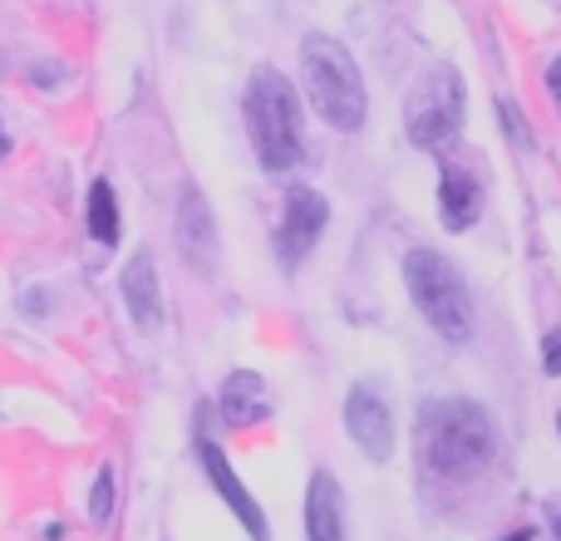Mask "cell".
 Listing matches in <instances>:
<instances>
[{
    "mask_svg": "<svg viewBox=\"0 0 561 541\" xmlns=\"http://www.w3.org/2000/svg\"><path fill=\"white\" fill-rule=\"evenodd\" d=\"M84 227L99 246H114L118 242V203H114V187L108 177H94L84 197Z\"/></svg>",
    "mask_w": 561,
    "mask_h": 541,
    "instance_id": "obj_14",
    "label": "cell"
},
{
    "mask_svg": "<svg viewBox=\"0 0 561 541\" xmlns=\"http://www.w3.org/2000/svg\"><path fill=\"white\" fill-rule=\"evenodd\" d=\"M306 541H345V493L325 468L306 487Z\"/></svg>",
    "mask_w": 561,
    "mask_h": 541,
    "instance_id": "obj_13",
    "label": "cell"
},
{
    "mask_svg": "<svg viewBox=\"0 0 561 541\" xmlns=\"http://www.w3.org/2000/svg\"><path fill=\"white\" fill-rule=\"evenodd\" d=\"M404 128H409V143L414 148H448L463 128V79H458L454 65H428L419 74L414 94L404 104Z\"/></svg>",
    "mask_w": 561,
    "mask_h": 541,
    "instance_id": "obj_5",
    "label": "cell"
},
{
    "mask_svg": "<svg viewBox=\"0 0 561 541\" xmlns=\"http://www.w3.org/2000/svg\"><path fill=\"white\" fill-rule=\"evenodd\" d=\"M493 448H497V424L478 399L463 394L424 399V408H419V463L434 477L463 483V477L483 473L493 463Z\"/></svg>",
    "mask_w": 561,
    "mask_h": 541,
    "instance_id": "obj_1",
    "label": "cell"
},
{
    "mask_svg": "<svg viewBox=\"0 0 561 541\" xmlns=\"http://www.w3.org/2000/svg\"><path fill=\"white\" fill-rule=\"evenodd\" d=\"M345 428H350V444L369 458V463H389L394 453V414L389 404L379 399L375 384H355L345 394Z\"/></svg>",
    "mask_w": 561,
    "mask_h": 541,
    "instance_id": "obj_8",
    "label": "cell"
},
{
    "mask_svg": "<svg viewBox=\"0 0 561 541\" xmlns=\"http://www.w3.org/2000/svg\"><path fill=\"white\" fill-rule=\"evenodd\" d=\"M497 114H503V128H507V138H513L523 153H533V134H527V118H523V108L513 104V99H503L497 104Z\"/></svg>",
    "mask_w": 561,
    "mask_h": 541,
    "instance_id": "obj_16",
    "label": "cell"
},
{
    "mask_svg": "<svg viewBox=\"0 0 561 541\" xmlns=\"http://www.w3.org/2000/svg\"><path fill=\"white\" fill-rule=\"evenodd\" d=\"M193 428H197V463H203V473H207V483L217 487V497H222L227 507H232V517L247 527V537L252 541H272V527H266V513L256 507V497H252V487L237 477V468H232V458L222 453V444L213 438V414H207V404H197L193 408Z\"/></svg>",
    "mask_w": 561,
    "mask_h": 541,
    "instance_id": "obj_6",
    "label": "cell"
},
{
    "mask_svg": "<svg viewBox=\"0 0 561 541\" xmlns=\"http://www.w3.org/2000/svg\"><path fill=\"white\" fill-rule=\"evenodd\" d=\"M547 89H552V99H557V114H561V55L547 65Z\"/></svg>",
    "mask_w": 561,
    "mask_h": 541,
    "instance_id": "obj_19",
    "label": "cell"
},
{
    "mask_svg": "<svg viewBox=\"0 0 561 541\" xmlns=\"http://www.w3.org/2000/svg\"><path fill=\"white\" fill-rule=\"evenodd\" d=\"M217 408H222L227 428H256V424L272 418L276 399H272V389H266V379L256 375V369H232V375L222 379Z\"/></svg>",
    "mask_w": 561,
    "mask_h": 541,
    "instance_id": "obj_11",
    "label": "cell"
},
{
    "mask_svg": "<svg viewBox=\"0 0 561 541\" xmlns=\"http://www.w3.org/2000/svg\"><path fill=\"white\" fill-rule=\"evenodd\" d=\"M108 517H114V468H99L89 487V522L108 527Z\"/></svg>",
    "mask_w": 561,
    "mask_h": 541,
    "instance_id": "obj_15",
    "label": "cell"
},
{
    "mask_svg": "<svg viewBox=\"0 0 561 541\" xmlns=\"http://www.w3.org/2000/svg\"><path fill=\"white\" fill-rule=\"evenodd\" d=\"M404 286L414 296L419 315L448 339V345H463L473 335V296H468L463 270L448 262L434 246H414L404 256Z\"/></svg>",
    "mask_w": 561,
    "mask_h": 541,
    "instance_id": "obj_3",
    "label": "cell"
},
{
    "mask_svg": "<svg viewBox=\"0 0 561 541\" xmlns=\"http://www.w3.org/2000/svg\"><path fill=\"white\" fill-rule=\"evenodd\" d=\"M478 212H483V187H478V177L468 173V168L448 163L444 173H438V222H444L448 232H468V227L478 222Z\"/></svg>",
    "mask_w": 561,
    "mask_h": 541,
    "instance_id": "obj_12",
    "label": "cell"
},
{
    "mask_svg": "<svg viewBox=\"0 0 561 541\" xmlns=\"http://www.w3.org/2000/svg\"><path fill=\"white\" fill-rule=\"evenodd\" d=\"M0 158H5V124H0Z\"/></svg>",
    "mask_w": 561,
    "mask_h": 541,
    "instance_id": "obj_21",
    "label": "cell"
},
{
    "mask_svg": "<svg viewBox=\"0 0 561 541\" xmlns=\"http://www.w3.org/2000/svg\"><path fill=\"white\" fill-rule=\"evenodd\" d=\"M118 290H124V310L134 315V325L144 330V335H153V330L163 325V290H158L153 252H144V246H138V252L128 256L124 276H118Z\"/></svg>",
    "mask_w": 561,
    "mask_h": 541,
    "instance_id": "obj_10",
    "label": "cell"
},
{
    "mask_svg": "<svg viewBox=\"0 0 561 541\" xmlns=\"http://www.w3.org/2000/svg\"><path fill=\"white\" fill-rule=\"evenodd\" d=\"M178 252L187 256V266L217 276L222 270V237H217V217L197 187H183L178 197Z\"/></svg>",
    "mask_w": 561,
    "mask_h": 541,
    "instance_id": "obj_9",
    "label": "cell"
},
{
    "mask_svg": "<svg viewBox=\"0 0 561 541\" xmlns=\"http://www.w3.org/2000/svg\"><path fill=\"white\" fill-rule=\"evenodd\" d=\"M247 128H252V148L262 158L266 173H290L300 163V104L296 89L276 69H256L247 84Z\"/></svg>",
    "mask_w": 561,
    "mask_h": 541,
    "instance_id": "obj_4",
    "label": "cell"
},
{
    "mask_svg": "<svg viewBox=\"0 0 561 541\" xmlns=\"http://www.w3.org/2000/svg\"><path fill=\"white\" fill-rule=\"evenodd\" d=\"M557 438H561V408H557Z\"/></svg>",
    "mask_w": 561,
    "mask_h": 541,
    "instance_id": "obj_22",
    "label": "cell"
},
{
    "mask_svg": "<svg viewBox=\"0 0 561 541\" xmlns=\"http://www.w3.org/2000/svg\"><path fill=\"white\" fill-rule=\"evenodd\" d=\"M547 541H561V497L547 503Z\"/></svg>",
    "mask_w": 561,
    "mask_h": 541,
    "instance_id": "obj_18",
    "label": "cell"
},
{
    "mask_svg": "<svg viewBox=\"0 0 561 541\" xmlns=\"http://www.w3.org/2000/svg\"><path fill=\"white\" fill-rule=\"evenodd\" d=\"M330 222V203L316 193V187H290L286 207H280V227H276V262L286 270H296L316 252L320 232Z\"/></svg>",
    "mask_w": 561,
    "mask_h": 541,
    "instance_id": "obj_7",
    "label": "cell"
},
{
    "mask_svg": "<svg viewBox=\"0 0 561 541\" xmlns=\"http://www.w3.org/2000/svg\"><path fill=\"white\" fill-rule=\"evenodd\" d=\"M503 541H537V527H517V532H507Z\"/></svg>",
    "mask_w": 561,
    "mask_h": 541,
    "instance_id": "obj_20",
    "label": "cell"
},
{
    "mask_svg": "<svg viewBox=\"0 0 561 541\" xmlns=\"http://www.w3.org/2000/svg\"><path fill=\"white\" fill-rule=\"evenodd\" d=\"M300 79H306V99L335 134H359L369 114L365 74H359L355 55L340 45L335 35H306L300 39Z\"/></svg>",
    "mask_w": 561,
    "mask_h": 541,
    "instance_id": "obj_2",
    "label": "cell"
},
{
    "mask_svg": "<svg viewBox=\"0 0 561 541\" xmlns=\"http://www.w3.org/2000/svg\"><path fill=\"white\" fill-rule=\"evenodd\" d=\"M542 369H547V379H561V325L542 335Z\"/></svg>",
    "mask_w": 561,
    "mask_h": 541,
    "instance_id": "obj_17",
    "label": "cell"
}]
</instances>
